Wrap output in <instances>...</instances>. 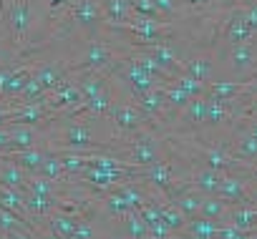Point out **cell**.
<instances>
[{"label":"cell","mask_w":257,"mask_h":239,"mask_svg":"<svg viewBox=\"0 0 257 239\" xmlns=\"http://www.w3.org/2000/svg\"><path fill=\"white\" fill-rule=\"evenodd\" d=\"M36 26H41L36 0H6V21L0 43L8 48V58H18L31 46Z\"/></svg>","instance_id":"obj_1"},{"label":"cell","mask_w":257,"mask_h":239,"mask_svg":"<svg viewBox=\"0 0 257 239\" xmlns=\"http://www.w3.org/2000/svg\"><path fill=\"white\" fill-rule=\"evenodd\" d=\"M108 121H111V141H121V139H128L132 134L147 129V126H154L149 118L142 113V108L126 98L123 93H118L116 103L111 106V113H108ZM159 129V126H157Z\"/></svg>","instance_id":"obj_2"},{"label":"cell","mask_w":257,"mask_h":239,"mask_svg":"<svg viewBox=\"0 0 257 239\" xmlns=\"http://www.w3.org/2000/svg\"><path fill=\"white\" fill-rule=\"evenodd\" d=\"M217 58L227 61V68L234 78L257 76V43H254V38L247 43H237V46H229L224 51H217Z\"/></svg>","instance_id":"obj_3"},{"label":"cell","mask_w":257,"mask_h":239,"mask_svg":"<svg viewBox=\"0 0 257 239\" xmlns=\"http://www.w3.org/2000/svg\"><path fill=\"white\" fill-rule=\"evenodd\" d=\"M83 101H86V96L81 93V88H78V83H76L73 76H68V78H66L58 88H53V91L48 93V98H46V103H48V108H51L53 113L76 111V108L83 106Z\"/></svg>","instance_id":"obj_4"},{"label":"cell","mask_w":257,"mask_h":239,"mask_svg":"<svg viewBox=\"0 0 257 239\" xmlns=\"http://www.w3.org/2000/svg\"><path fill=\"white\" fill-rule=\"evenodd\" d=\"M184 58V73L199 81H212L217 76V51L212 48H197Z\"/></svg>","instance_id":"obj_5"},{"label":"cell","mask_w":257,"mask_h":239,"mask_svg":"<svg viewBox=\"0 0 257 239\" xmlns=\"http://www.w3.org/2000/svg\"><path fill=\"white\" fill-rule=\"evenodd\" d=\"M219 199H224L229 206H242V204H252V181L244 176H234V174H224L219 191Z\"/></svg>","instance_id":"obj_6"},{"label":"cell","mask_w":257,"mask_h":239,"mask_svg":"<svg viewBox=\"0 0 257 239\" xmlns=\"http://www.w3.org/2000/svg\"><path fill=\"white\" fill-rule=\"evenodd\" d=\"M68 76H71L68 63H63V61H33V78L41 83V88L46 93L58 88Z\"/></svg>","instance_id":"obj_7"},{"label":"cell","mask_w":257,"mask_h":239,"mask_svg":"<svg viewBox=\"0 0 257 239\" xmlns=\"http://www.w3.org/2000/svg\"><path fill=\"white\" fill-rule=\"evenodd\" d=\"M48 156V149H41V146H31V149H21V151H8V154H0V159L6 161H13L16 166H21L26 174H38L43 161Z\"/></svg>","instance_id":"obj_8"},{"label":"cell","mask_w":257,"mask_h":239,"mask_svg":"<svg viewBox=\"0 0 257 239\" xmlns=\"http://www.w3.org/2000/svg\"><path fill=\"white\" fill-rule=\"evenodd\" d=\"M113 239H149V226L137 209L123 214L121 219H116Z\"/></svg>","instance_id":"obj_9"},{"label":"cell","mask_w":257,"mask_h":239,"mask_svg":"<svg viewBox=\"0 0 257 239\" xmlns=\"http://www.w3.org/2000/svg\"><path fill=\"white\" fill-rule=\"evenodd\" d=\"M106 26H126L134 21V11L128 8V0H98Z\"/></svg>","instance_id":"obj_10"},{"label":"cell","mask_w":257,"mask_h":239,"mask_svg":"<svg viewBox=\"0 0 257 239\" xmlns=\"http://www.w3.org/2000/svg\"><path fill=\"white\" fill-rule=\"evenodd\" d=\"M234 134V131H232ZM229 154L237 159V161H244V164H257V136L247 134V131H239L234 134V141L229 146Z\"/></svg>","instance_id":"obj_11"},{"label":"cell","mask_w":257,"mask_h":239,"mask_svg":"<svg viewBox=\"0 0 257 239\" xmlns=\"http://www.w3.org/2000/svg\"><path fill=\"white\" fill-rule=\"evenodd\" d=\"M46 226L51 229V231H56V234H61L63 239H73V234H76V226H78V216H73V214H66V211H61V209H53L46 219Z\"/></svg>","instance_id":"obj_12"},{"label":"cell","mask_w":257,"mask_h":239,"mask_svg":"<svg viewBox=\"0 0 257 239\" xmlns=\"http://www.w3.org/2000/svg\"><path fill=\"white\" fill-rule=\"evenodd\" d=\"M202 199H204V194H202V191H197V189H192L187 181H184V186L172 196V201H174L184 214H187V219H192V216H197V214H199Z\"/></svg>","instance_id":"obj_13"},{"label":"cell","mask_w":257,"mask_h":239,"mask_svg":"<svg viewBox=\"0 0 257 239\" xmlns=\"http://www.w3.org/2000/svg\"><path fill=\"white\" fill-rule=\"evenodd\" d=\"M28 176L21 166H16L13 161H6V159H0V184H6V186H13L18 191H28Z\"/></svg>","instance_id":"obj_14"},{"label":"cell","mask_w":257,"mask_h":239,"mask_svg":"<svg viewBox=\"0 0 257 239\" xmlns=\"http://www.w3.org/2000/svg\"><path fill=\"white\" fill-rule=\"evenodd\" d=\"M217 231H219V221L207 219V216H192V219H187V226L179 234H189V236H199V239H217Z\"/></svg>","instance_id":"obj_15"},{"label":"cell","mask_w":257,"mask_h":239,"mask_svg":"<svg viewBox=\"0 0 257 239\" xmlns=\"http://www.w3.org/2000/svg\"><path fill=\"white\" fill-rule=\"evenodd\" d=\"M11 131V151H21V149H31L38 146V136L41 131L36 126H8Z\"/></svg>","instance_id":"obj_16"},{"label":"cell","mask_w":257,"mask_h":239,"mask_svg":"<svg viewBox=\"0 0 257 239\" xmlns=\"http://www.w3.org/2000/svg\"><path fill=\"white\" fill-rule=\"evenodd\" d=\"M227 214H229V204H227L224 199H219V196H204L197 216H207V219H214V221H224Z\"/></svg>","instance_id":"obj_17"},{"label":"cell","mask_w":257,"mask_h":239,"mask_svg":"<svg viewBox=\"0 0 257 239\" xmlns=\"http://www.w3.org/2000/svg\"><path fill=\"white\" fill-rule=\"evenodd\" d=\"M154 6L159 8L162 18L169 21V18H177L179 11H182V0H154Z\"/></svg>","instance_id":"obj_18"},{"label":"cell","mask_w":257,"mask_h":239,"mask_svg":"<svg viewBox=\"0 0 257 239\" xmlns=\"http://www.w3.org/2000/svg\"><path fill=\"white\" fill-rule=\"evenodd\" d=\"M36 239H63V236H61V234H56V231H51L48 226H38Z\"/></svg>","instance_id":"obj_19"}]
</instances>
